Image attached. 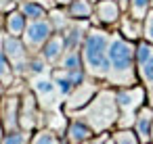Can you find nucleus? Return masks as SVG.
<instances>
[{
    "instance_id": "38",
    "label": "nucleus",
    "mask_w": 153,
    "mask_h": 144,
    "mask_svg": "<svg viewBox=\"0 0 153 144\" xmlns=\"http://www.w3.org/2000/svg\"><path fill=\"white\" fill-rule=\"evenodd\" d=\"M4 2H17V0H4Z\"/></svg>"
},
{
    "instance_id": "23",
    "label": "nucleus",
    "mask_w": 153,
    "mask_h": 144,
    "mask_svg": "<svg viewBox=\"0 0 153 144\" xmlns=\"http://www.w3.org/2000/svg\"><path fill=\"white\" fill-rule=\"evenodd\" d=\"M17 9L27 17V21L32 19H42V17H48V11L38 2V0H19L17 2Z\"/></svg>"
},
{
    "instance_id": "12",
    "label": "nucleus",
    "mask_w": 153,
    "mask_h": 144,
    "mask_svg": "<svg viewBox=\"0 0 153 144\" xmlns=\"http://www.w3.org/2000/svg\"><path fill=\"white\" fill-rule=\"evenodd\" d=\"M51 79L55 82L57 90L61 92L63 98H67L82 82L88 79V73L84 69H76V71H65V69H59V67H53L51 69Z\"/></svg>"
},
{
    "instance_id": "7",
    "label": "nucleus",
    "mask_w": 153,
    "mask_h": 144,
    "mask_svg": "<svg viewBox=\"0 0 153 144\" xmlns=\"http://www.w3.org/2000/svg\"><path fill=\"white\" fill-rule=\"evenodd\" d=\"M2 48H4V54L15 71L17 77L25 79V73H27V65H30V59H32V52L27 50L23 38H17V36H9L2 32Z\"/></svg>"
},
{
    "instance_id": "32",
    "label": "nucleus",
    "mask_w": 153,
    "mask_h": 144,
    "mask_svg": "<svg viewBox=\"0 0 153 144\" xmlns=\"http://www.w3.org/2000/svg\"><path fill=\"white\" fill-rule=\"evenodd\" d=\"M117 2H120V7L124 9V13L128 11V4H130V0H117Z\"/></svg>"
},
{
    "instance_id": "3",
    "label": "nucleus",
    "mask_w": 153,
    "mask_h": 144,
    "mask_svg": "<svg viewBox=\"0 0 153 144\" xmlns=\"http://www.w3.org/2000/svg\"><path fill=\"white\" fill-rule=\"evenodd\" d=\"M109 40H111V29L90 25L86 32V38L82 42V65L88 77L105 84L107 77V59H109Z\"/></svg>"
},
{
    "instance_id": "40",
    "label": "nucleus",
    "mask_w": 153,
    "mask_h": 144,
    "mask_svg": "<svg viewBox=\"0 0 153 144\" xmlns=\"http://www.w3.org/2000/svg\"><path fill=\"white\" fill-rule=\"evenodd\" d=\"M92 2H97V0H92Z\"/></svg>"
},
{
    "instance_id": "5",
    "label": "nucleus",
    "mask_w": 153,
    "mask_h": 144,
    "mask_svg": "<svg viewBox=\"0 0 153 144\" xmlns=\"http://www.w3.org/2000/svg\"><path fill=\"white\" fill-rule=\"evenodd\" d=\"M30 88L34 90L44 115L46 113H57V111H63V102L65 98L61 96V92L57 90L55 82L51 79V73H44V75H38V77H32L30 79Z\"/></svg>"
},
{
    "instance_id": "27",
    "label": "nucleus",
    "mask_w": 153,
    "mask_h": 144,
    "mask_svg": "<svg viewBox=\"0 0 153 144\" xmlns=\"http://www.w3.org/2000/svg\"><path fill=\"white\" fill-rule=\"evenodd\" d=\"M151 9V0H130V4H128V15L136 17V19H145V15L149 13Z\"/></svg>"
},
{
    "instance_id": "31",
    "label": "nucleus",
    "mask_w": 153,
    "mask_h": 144,
    "mask_svg": "<svg viewBox=\"0 0 153 144\" xmlns=\"http://www.w3.org/2000/svg\"><path fill=\"white\" fill-rule=\"evenodd\" d=\"M15 7H17V2H4V0H0V13H7Z\"/></svg>"
},
{
    "instance_id": "9",
    "label": "nucleus",
    "mask_w": 153,
    "mask_h": 144,
    "mask_svg": "<svg viewBox=\"0 0 153 144\" xmlns=\"http://www.w3.org/2000/svg\"><path fill=\"white\" fill-rule=\"evenodd\" d=\"M53 34H55V27H53L51 19H48V17H42V19H32V21H27L25 32H23L21 38H23L27 50H30L32 54H38Z\"/></svg>"
},
{
    "instance_id": "21",
    "label": "nucleus",
    "mask_w": 153,
    "mask_h": 144,
    "mask_svg": "<svg viewBox=\"0 0 153 144\" xmlns=\"http://www.w3.org/2000/svg\"><path fill=\"white\" fill-rule=\"evenodd\" d=\"M30 144H67L63 134H59L57 129L44 125V127H38L34 134H32V142Z\"/></svg>"
},
{
    "instance_id": "18",
    "label": "nucleus",
    "mask_w": 153,
    "mask_h": 144,
    "mask_svg": "<svg viewBox=\"0 0 153 144\" xmlns=\"http://www.w3.org/2000/svg\"><path fill=\"white\" fill-rule=\"evenodd\" d=\"M115 29H117L126 40H130V42L143 40V19H136V17L128 15V13L122 15V19H120V23H117Z\"/></svg>"
},
{
    "instance_id": "13",
    "label": "nucleus",
    "mask_w": 153,
    "mask_h": 144,
    "mask_svg": "<svg viewBox=\"0 0 153 144\" xmlns=\"http://www.w3.org/2000/svg\"><path fill=\"white\" fill-rule=\"evenodd\" d=\"M101 86H103L101 82L88 77L86 82H82V84H80V86H78L67 98H65V102H63V111H65V113H71V111H78V109H82L84 104H88V100L99 92Z\"/></svg>"
},
{
    "instance_id": "19",
    "label": "nucleus",
    "mask_w": 153,
    "mask_h": 144,
    "mask_svg": "<svg viewBox=\"0 0 153 144\" xmlns=\"http://www.w3.org/2000/svg\"><path fill=\"white\" fill-rule=\"evenodd\" d=\"M25 25H27V17H25L17 7L4 13V34L21 38L23 32H25Z\"/></svg>"
},
{
    "instance_id": "25",
    "label": "nucleus",
    "mask_w": 153,
    "mask_h": 144,
    "mask_svg": "<svg viewBox=\"0 0 153 144\" xmlns=\"http://www.w3.org/2000/svg\"><path fill=\"white\" fill-rule=\"evenodd\" d=\"M48 19H51V23H53V27H55L57 34H61L71 23V17L67 15L65 7H55L53 11H48Z\"/></svg>"
},
{
    "instance_id": "17",
    "label": "nucleus",
    "mask_w": 153,
    "mask_h": 144,
    "mask_svg": "<svg viewBox=\"0 0 153 144\" xmlns=\"http://www.w3.org/2000/svg\"><path fill=\"white\" fill-rule=\"evenodd\" d=\"M63 52H65V40H63V36H61V34H57V32H55V34L48 38V42L42 46L40 57H42L51 67H55V65L61 61Z\"/></svg>"
},
{
    "instance_id": "20",
    "label": "nucleus",
    "mask_w": 153,
    "mask_h": 144,
    "mask_svg": "<svg viewBox=\"0 0 153 144\" xmlns=\"http://www.w3.org/2000/svg\"><path fill=\"white\" fill-rule=\"evenodd\" d=\"M65 11L76 21H90V17L94 15V2L92 0H71Z\"/></svg>"
},
{
    "instance_id": "39",
    "label": "nucleus",
    "mask_w": 153,
    "mask_h": 144,
    "mask_svg": "<svg viewBox=\"0 0 153 144\" xmlns=\"http://www.w3.org/2000/svg\"><path fill=\"white\" fill-rule=\"evenodd\" d=\"M151 9H153V0H151Z\"/></svg>"
},
{
    "instance_id": "34",
    "label": "nucleus",
    "mask_w": 153,
    "mask_h": 144,
    "mask_svg": "<svg viewBox=\"0 0 153 144\" xmlns=\"http://www.w3.org/2000/svg\"><path fill=\"white\" fill-rule=\"evenodd\" d=\"M103 144H115V138H113V132L109 134V138H107V140H105Z\"/></svg>"
},
{
    "instance_id": "41",
    "label": "nucleus",
    "mask_w": 153,
    "mask_h": 144,
    "mask_svg": "<svg viewBox=\"0 0 153 144\" xmlns=\"http://www.w3.org/2000/svg\"><path fill=\"white\" fill-rule=\"evenodd\" d=\"M17 2H19V0H17Z\"/></svg>"
},
{
    "instance_id": "33",
    "label": "nucleus",
    "mask_w": 153,
    "mask_h": 144,
    "mask_svg": "<svg viewBox=\"0 0 153 144\" xmlns=\"http://www.w3.org/2000/svg\"><path fill=\"white\" fill-rule=\"evenodd\" d=\"M4 32V13H0V34Z\"/></svg>"
},
{
    "instance_id": "30",
    "label": "nucleus",
    "mask_w": 153,
    "mask_h": 144,
    "mask_svg": "<svg viewBox=\"0 0 153 144\" xmlns=\"http://www.w3.org/2000/svg\"><path fill=\"white\" fill-rule=\"evenodd\" d=\"M109 134L111 132H103V134H97V136H92V138H88L86 142H82V144H103L107 138H109Z\"/></svg>"
},
{
    "instance_id": "37",
    "label": "nucleus",
    "mask_w": 153,
    "mask_h": 144,
    "mask_svg": "<svg viewBox=\"0 0 153 144\" xmlns=\"http://www.w3.org/2000/svg\"><path fill=\"white\" fill-rule=\"evenodd\" d=\"M2 134H4V129H2V123H0V138H2Z\"/></svg>"
},
{
    "instance_id": "8",
    "label": "nucleus",
    "mask_w": 153,
    "mask_h": 144,
    "mask_svg": "<svg viewBox=\"0 0 153 144\" xmlns=\"http://www.w3.org/2000/svg\"><path fill=\"white\" fill-rule=\"evenodd\" d=\"M44 119H46V115H44L34 90L30 86H25L21 92V113H19L21 127L27 132H36L38 127H44Z\"/></svg>"
},
{
    "instance_id": "11",
    "label": "nucleus",
    "mask_w": 153,
    "mask_h": 144,
    "mask_svg": "<svg viewBox=\"0 0 153 144\" xmlns=\"http://www.w3.org/2000/svg\"><path fill=\"white\" fill-rule=\"evenodd\" d=\"M124 15V9L120 7L117 0H97L94 2V15L90 17V25H99V27H107V29H115L120 19Z\"/></svg>"
},
{
    "instance_id": "1",
    "label": "nucleus",
    "mask_w": 153,
    "mask_h": 144,
    "mask_svg": "<svg viewBox=\"0 0 153 144\" xmlns=\"http://www.w3.org/2000/svg\"><path fill=\"white\" fill-rule=\"evenodd\" d=\"M105 84L111 88H126V86L138 84L136 42L126 40L117 29L111 32V40H109V59H107Z\"/></svg>"
},
{
    "instance_id": "26",
    "label": "nucleus",
    "mask_w": 153,
    "mask_h": 144,
    "mask_svg": "<svg viewBox=\"0 0 153 144\" xmlns=\"http://www.w3.org/2000/svg\"><path fill=\"white\" fill-rule=\"evenodd\" d=\"M32 134L34 132H27L23 127H19L15 132H4L2 138H0V144H30L32 142Z\"/></svg>"
},
{
    "instance_id": "16",
    "label": "nucleus",
    "mask_w": 153,
    "mask_h": 144,
    "mask_svg": "<svg viewBox=\"0 0 153 144\" xmlns=\"http://www.w3.org/2000/svg\"><path fill=\"white\" fill-rule=\"evenodd\" d=\"M151 123H153V107L145 104L138 111V115H136V119L132 123V132L136 134L140 144H149L151 142Z\"/></svg>"
},
{
    "instance_id": "28",
    "label": "nucleus",
    "mask_w": 153,
    "mask_h": 144,
    "mask_svg": "<svg viewBox=\"0 0 153 144\" xmlns=\"http://www.w3.org/2000/svg\"><path fill=\"white\" fill-rule=\"evenodd\" d=\"M113 138L115 144H140L132 129H113Z\"/></svg>"
},
{
    "instance_id": "42",
    "label": "nucleus",
    "mask_w": 153,
    "mask_h": 144,
    "mask_svg": "<svg viewBox=\"0 0 153 144\" xmlns=\"http://www.w3.org/2000/svg\"><path fill=\"white\" fill-rule=\"evenodd\" d=\"M149 144H151V142H149Z\"/></svg>"
},
{
    "instance_id": "29",
    "label": "nucleus",
    "mask_w": 153,
    "mask_h": 144,
    "mask_svg": "<svg viewBox=\"0 0 153 144\" xmlns=\"http://www.w3.org/2000/svg\"><path fill=\"white\" fill-rule=\"evenodd\" d=\"M143 40L153 44V9H149V13L143 19Z\"/></svg>"
},
{
    "instance_id": "10",
    "label": "nucleus",
    "mask_w": 153,
    "mask_h": 144,
    "mask_svg": "<svg viewBox=\"0 0 153 144\" xmlns=\"http://www.w3.org/2000/svg\"><path fill=\"white\" fill-rule=\"evenodd\" d=\"M21 92H15V88H7L4 96L0 98V123L4 132H15L21 127L19 113H21Z\"/></svg>"
},
{
    "instance_id": "4",
    "label": "nucleus",
    "mask_w": 153,
    "mask_h": 144,
    "mask_svg": "<svg viewBox=\"0 0 153 144\" xmlns=\"http://www.w3.org/2000/svg\"><path fill=\"white\" fill-rule=\"evenodd\" d=\"M115 98H117V109H120V119H117L115 129H132V123H134L138 111L147 104L145 88L140 84L115 88Z\"/></svg>"
},
{
    "instance_id": "2",
    "label": "nucleus",
    "mask_w": 153,
    "mask_h": 144,
    "mask_svg": "<svg viewBox=\"0 0 153 144\" xmlns=\"http://www.w3.org/2000/svg\"><path fill=\"white\" fill-rule=\"evenodd\" d=\"M65 115L88 123V125L94 129V134L113 132V129L117 127V119H120L115 88L103 84V86L99 88V92L88 100V104H84V107L78 109V111L65 113Z\"/></svg>"
},
{
    "instance_id": "24",
    "label": "nucleus",
    "mask_w": 153,
    "mask_h": 144,
    "mask_svg": "<svg viewBox=\"0 0 153 144\" xmlns=\"http://www.w3.org/2000/svg\"><path fill=\"white\" fill-rule=\"evenodd\" d=\"M59 69H65V71H76V69H84L82 65V52L80 50H65L61 61L55 65Z\"/></svg>"
},
{
    "instance_id": "22",
    "label": "nucleus",
    "mask_w": 153,
    "mask_h": 144,
    "mask_svg": "<svg viewBox=\"0 0 153 144\" xmlns=\"http://www.w3.org/2000/svg\"><path fill=\"white\" fill-rule=\"evenodd\" d=\"M17 82V75L4 54V48H2V34H0V84H2L4 88H11L13 84Z\"/></svg>"
},
{
    "instance_id": "35",
    "label": "nucleus",
    "mask_w": 153,
    "mask_h": 144,
    "mask_svg": "<svg viewBox=\"0 0 153 144\" xmlns=\"http://www.w3.org/2000/svg\"><path fill=\"white\" fill-rule=\"evenodd\" d=\"M69 2H71V0H57V4H59V7H67Z\"/></svg>"
},
{
    "instance_id": "15",
    "label": "nucleus",
    "mask_w": 153,
    "mask_h": 144,
    "mask_svg": "<svg viewBox=\"0 0 153 144\" xmlns=\"http://www.w3.org/2000/svg\"><path fill=\"white\" fill-rule=\"evenodd\" d=\"M67 119H69V121H67L65 132H63V138H65L67 144H82V142H86L88 138L97 136L94 129H92L88 123H84V121H80V119H74V117H67Z\"/></svg>"
},
{
    "instance_id": "36",
    "label": "nucleus",
    "mask_w": 153,
    "mask_h": 144,
    "mask_svg": "<svg viewBox=\"0 0 153 144\" xmlns=\"http://www.w3.org/2000/svg\"><path fill=\"white\" fill-rule=\"evenodd\" d=\"M151 144H153V123H151Z\"/></svg>"
},
{
    "instance_id": "6",
    "label": "nucleus",
    "mask_w": 153,
    "mask_h": 144,
    "mask_svg": "<svg viewBox=\"0 0 153 144\" xmlns=\"http://www.w3.org/2000/svg\"><path fill=\"white\" fill-rule=\"evenodd\" d=\"M136 73L138 84L147 92V104L153 107V44L147 40L136 42Z\"/></svg>"
},
{
    "instance_id": "14",
    "label": "nucleus",
    "mask_w": 153,
    "mask_h": 144,
    "mask_svg": "<svg viewBox=\"0 0 153 144\" xmlns=\"http://www.w3.org/2000/svg\"><path fill=\"white\" fill-rule=\"evenodd\" d=\"M88 29H90V21H76V19H71V23L61 32L63 40H65V50H80Z\"/></svg>"
}]
</instances>
